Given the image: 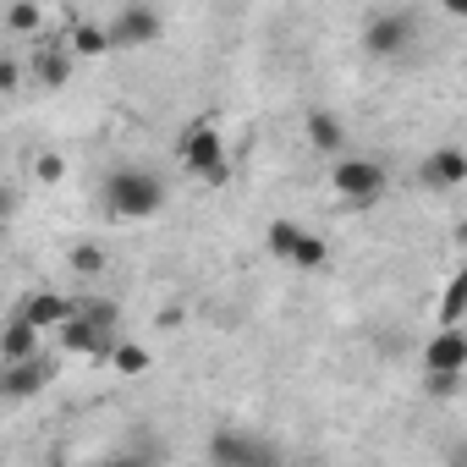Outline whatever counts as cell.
I'll use <instances>...</instances> for the list:
<instances>
[{
  "mask_svg": "<svg viewBox=\"0 0 467 467\" xmlns=\"http://www.w3.org/2000/svg\"><path fill=\"white\" fill-rule=\"evenodd\" d=\"M99 203L110 220H154L165 209V176H154L149 165H116L99 187Z\"/></svg>",
  "mask_w": 467,
  "mask_h": 467,
  "instance_id": "6da1fadb",
  "label": "cell"
},
{
  "mask_svg": "<svg viewBox=\"0 0 467 467\" xmlns=\"http://www.w3.org/2000/svg\"><path fill=\"white\" fill-rule=\"evenodd\" d=\"M34 358H45V330H34L28 319H17V314H12L6 336H0V363L17 368V363H34Z\"/></svg>",
  "mask_w": 467,
  "mask_h": 467,
  "instance_id": "5bb4252c",
  "label": "cell"
},
{
  "mask_svg": "<svg viewBox=\"0 0 467 467\" xmlns=\"http://www.w3.org/2000/svg\"><path fill=\"white\" fill-rule=\"evenodd\" d=\"M149 363H154V352H149V347H138V341H121V347H116V358H110V368H116L121 379L149 374Z\"/></svg>",
  "mask_w": 467,
  "mask_h": 467,
  "instance_id": "ac0fdd59",
  "label": "cell"
},
{
  "mask_svg": "<svg viewBox=\"0 0 467 467\" xmlns=\"http://www.w3.org/2000/svg\"><path fill=\"white\" fill-rule=\"evenodd\" d=\"M445 467H467V440H456V445L445 451Z\"/></svg>",
  "mask_w": 467,
  "mask_h": 467,
  "instance_id": "484cf974",
  "label": "cell"
},
{
  "mask_svg": "<svg viewBox=\"0 0 467 467\" xmlns=\"http://www.w3.org/2000/svg\"><path fill=\"white\" fill-rule=\"evenodd\" d=\"M423 374H467V330H434L423 341Z\"/></svg>",
  "mask_w": 467,
  "mask_h": 467,
  "instance_id": "30bf717a",
  "label": "cell"
},
{
  "mask_svg": "<svg viewBox=\"0 0 467 467\" xmlns=\"http://www.w3.org/2000/svg\"><path fill=\"white\" fill-rule=\"evenodd\" d=\"M67 50H72L78 61H94V56H110L116 45H110V28H105V23L78 17V23H72V34H67Z\"/></svg>",
  "mask_w": 467,
  "mask_h": 467,
  "instance_id": "2e32d148",
  "label": "cell"
},
{
  "mask_svg": "<svg viewBox=\"0 0 467 467\" xmlns=\"http://www.w3.org/2000/svg\"><path fill=\"white\" fill-rule=\"evenodd\" d=\"M105 28H110V45H116V50H121V45H127V50H132V45H160V34H165V12L149 6V0H132V6H121Z\"/></svg>",
  "mask_w": 467,
  "mask_h": 467,
  "instance_id": "52a82bcc",
  "label": "cell"
},
{
  "mask_svg": "<svg viewBox=\"0 0 467 467\" xmlns=\"http://www.w3.org/2000/svg\"><path fill=\"white\" fill-rule=\"evenodd\" d=\"M203 456H209L214 467H281L275 440L248 434V429H214L209 445H203Z\"/></svg>",
  "mask_w": 467,
  "mask_h": 467,
  "instance_id": "8992f818",
  "label": "cell"
},
{
  "mask_svg": "<svg viewBox=\"0 0 467 467\" xmlns=\"http://www.w3.org/2000/svg\"><path fill=\"white\" fill-rule=\"evenodd\" d=\"M198 467H214V462H209V456H203V462H198Z\"/></svg>",
  "mask_w": 467,
  "mask_h": 467,
  "instance_id": "f1b7e54d",
  "label": "cell"
},
{
  "mask_svg": "<svg viewBox=\"0 0 467 467\" xmlns=\"http://www.w3.org/2000/svg\"><path fill=\"white\" fill-rule=\"evenodd\" d=\"M330 187H336V198L347 209H374L385 198V187H390V171L374 154H347V160L330 165Z\"/></svg>",
  "mask_w": 467,
  "mask_h": 467,
  "instance_id": "277c9868",
  "label": "cell"
},
{
  "mask_svg": "<svg viewBox=\"0 0 467 467\" xmlns=\"http://www.w3.org/2000/svg\"><path fill=\"white\" fill-rule=\"evenodd\" d=\"M176 165H182L192 182H203V187H225V182H231V149H225L220 121H209V116L187 121V127L176 132Z\"/></svg>",
  "mask_w": 467,
  "mask_h": 467,
  "instance_id": "7a4b0ae2",
  "label": "cell"
},
{
  "mask_svg": "<svg viewBox=\"0 0 467 467\" xmlns=\"http://www.w3.org/2000/svg\"><path fill=\"white\" fill-rule=\"evenodd\" d=\"M34 171H39L45 182H61V176H67V160H61V154H39V165H34Z\"/></svg>",
  "mask_w": 467,
  "mask_h": 467,
  "instance_id": "cb8c5ba5",
  "label": "cell"
},
{
  "mask_svg": "<svg viewBox=\"0 0 467 467\" xmlns=\"http://www.w3.org/2000/svg\"><path fill=\"white\" fill-rule=\"evenodd\" d=\"M412 39H418V12H412V6H374V12L363 17V50H368L374 61L407 56Z\"/></svg>",
  "mask_w": 467,
  "mask_h": 467,
  "instance_id": "5b68a950",
  "label": "cell"
},
{
  "mask_svg": "<svg viewBox=\"0 0 467 467\" xmlns=\"http://www.w3.org/2000/svg\"><path fill=\"white\" fill-rule=\"evenodd\" d=\"M434 314H440V330H467V265L440 286Z\"/></svg>",
  "mask_w": 467,
  "mask_h": 467,
  "instance_id": "9a60e30c",
  "label": "cell"
},
{
  "mask_svg": "<svg viewBox=\"0 0 467 467\" xmlns=\"http://www.w3.org/2000/svg\"><path fill=\"white\" fill-rule=\"evenodd\" d=\"M423 385H429V396H440V401H451L462 379H451V374H423Z\"/></svg>",
  "mask_w": 467,
  "mask_h": 467,
  "instance_id": "603a6c76",
  "label": "cell"
},
{
  "mask_svg": "<svg viewBox=\"0 0 467 467\" xmlns=\"http://www.w3.org/2000/svg\"><path fill=\"white\" fill-rule=\"evenodd\" d=\"M265 254H270L275 265H286V270H325V265H330V243L319 237V231L297 225L292 214H275V220L265 225Z\"/></svg>",
  "mask_w": 467,
  "mask_h": 467,
  "instance_id": "3957f363",
  "label": "cell"
},
{
  "mask_svg": "<svg viewBox=\"0 0 467 467\" xmlns=\"http://www.w3.org/2000/svg\"><path fill=\"white\" fill-rule=\"evenodd\" d=\"M17 319H28L34 330H61V325L78 319V297H67V292H34V297L17 308Z\"/></svg>",
  "mask_w": 467,
  "mask_h": 467,
  "instance_id": "7c38bea8",
  "label": "cell"
},
{
  "mask_svg": "<svg viewBox=\"0 0 467 467\" xmlns=\"http://www.w3.org/2000/svg\"><path fill=\"white\" fill-rule=\"evenodd\" d=\"M67 265H72L78 275H99V270H105V248H99V243H78V248L67 254Z\"/></svg>",
  "mask_w": 467,
  "mask_h": 467,
  "instance_id": "44dd1931",
  "label": "cell"
},
{
  "mask_svg": "<svg viewBox=\"0 0 467 467\" xmlns=\"http://www.w3.org/2000/svg\"><path fill=\"white\" fill-rule=\"evenodd\" d=\"M78 314H83L88 325H99V330H116V336H121V308H116L110 297H78Z\"/></svg>",
  "mask_w": 467,
  "mask_h": 467,
  "instance_id": "d6986e66",
  "label": "cell"
},
{
  "mask_svg": "<svg viewBox=\"0 0 467 467\" xmlns=\"http://www.w3.org/2000/svg\"><path fill=\"white\" fill-rule=\"evenodd\" d=\"M451 237H456V248H467V220H456V231H451Z\"/></svg>",
  "mask_w": 467,
  "mask_h": 467,
  "instance_id": "83f0119b",
  "label": "cell"
},
{
  "mask_svg": "<svg viewBox=\"0 0 467 467\" xmlns=\"http://www.w3.org/2000/svg\"><path fill=\"white\" fill-rule=\"evenodd\" d=\"M72 67H78V56H72L67 45H45V50L34 56V78H39V88H67Z\"/></svg>",
  "mask_w": 467,
  "mask_h": 467,
  "instance_id": "e0dca14e",
  "label": "cell"
},
{
  "mask_svg": "<svg viewBox=\"0 0 467 467\" xmlns=\"http://www.w3.org/2000/svg\"><path fill=\"white\" fill-rule=\"evenodd\" d=\"M445 17H456V23H467V0H445Z\"/></svg>",
  "mask_w": 467,
  "mask_h": 467,
  "instance_id": "4316f807",
  "label": "cell"
},
{
  "mask_svg": "<svg viewBox=\"0 0 467 467\" xmlns=\"http://www.w3.org/2000/svg\"><path fill=\"white\" fill-rule=\"evenodd\" d=\"M6 28H12V34H39V28H45V6L17 0V6H6Z\"/></svg>",
  "mask_w": 467,
  "mask_h": 467,
  "instance_id": "ffe728a7",
  "label": "cell"
},
{
  "mask_svg": "<svg viewBox=\"0 0 467 467\" xmlns=\"http://www.w3.org/2000/svg\"><path fill=\"white\" fill-rule=\"evenodd\" d=\"M418 187L423 192H456V187H467V149H456V143L429 149L418 160Z\"/></svg>",
  "mask_w": 467,
  "mask_h": 467,
  "instance_id": "ba28073f",
  "label": "cell"
},
{
  "mask_svg": "<svg viewBox=\"0 0 467 467\" xmlns=\"http://www.w3.org/2000/svg\"><path fill=\"white\" fill-rule=\"evenodd\" d=\"M56 379V352H45V358H34V363H17V368H6L0 374V396L6 401H34V396H45V385Z\"/></svg>",
  "mask_w": 467,
  "mask_h": 467,
  "instance_id": "8fae6325",
  "label": "cell"
},
{
  "mask_svg": "<svg viewBox=\"0 0 467 467\" xmlns=\"http://www.w3.org/2000/svg\"><path fill=\"white\" fill-rule=\"evenodd\" d=\"M88 467H149L143 456H105V462H88Z\"/></svg>",
  "mask_w": 467,
  "mask_h": 467,
  "instance_id": "d4e9b609",
  "label": "cell"
},
{
  "mask_svg": "<svg viewBox=\"0 0 467 467\" xmlns=\"http://www.w3.org/2000/svg\"><path fill=\"white\" fill-rule=\"evenodd\" d=\"M17 83H23V67H17V56H0V88H6V94H17Z\"/></svg>",
  "mask_w": 467,
  "mask_h": 467,
  "instance_id": "7402d4cb",
  "label": "cell"
},
{
  "mask_svg": "<svg viewBox=\"0 0 467 467\" xmlns=\"http://www.w3.org/2000/svg\"><path fill=\"white\" fill-rule=\"evenodd\" d=\"M56 341H61V352L94 358V363H110V358H116V347H121V336H116V330H99V325H88L83 314H78L72 325H61V330H56Z\"/></svg>",
  "mask_w": 467,
  "mask_h": 467,
  "instance_id": "9c48e42d",
  "label": "cell"
},
{
  "mask_svg": "<svg viewBox=\"0 0 467 467\" xmlns=\"http://www.w3.org/2000/svg\"><path fill=\"white\" fill-rule=\"evenodd\" d=\"M303 132H308V149H319L330 160H347V121L336 110H308L303 116Z\"/></svg>",
  "mask_w": 467,
  "mask_h": 467,
  "instance_id": "4fadbf2b",
  "label": "cell"
}]
</instances>
